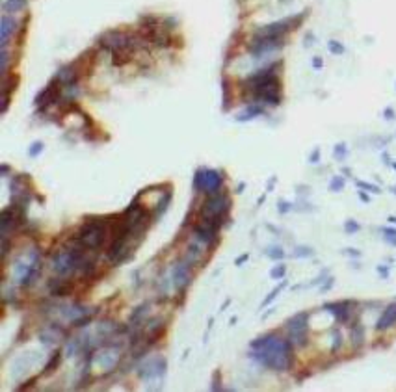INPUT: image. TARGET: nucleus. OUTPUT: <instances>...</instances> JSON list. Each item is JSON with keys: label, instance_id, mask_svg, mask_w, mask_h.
<instances>
[{"label": "nucleus", "instance_id": "obj_1", "mask_svg": "<svg viewBox=\"0 0 396 392\" xmlns=\"http://www.w3.org/2000/svg\"><path fill=\"white\" fill-rule=\"evenodd\" d=\"M292 346L288 338L277 335H264L251 342L253 357L270 370L285 372L292 364Z\"/></svg>", "mask_w": 396, "mask_h": 392}, {"label": "nucleus", "instance_id": "obj_2", "mask_svg": "<svg viewBox=\"0 0 396 392\" xmlns=\"http://www.w3.org/2000/svg\"><path fill=\"white\" fill-rule=\"evenodd\" d=\"M106 223L108 221L103 218H92L90 221H86L84 227L76 234V242H80L84 247H90V249L101 247L104 236H106Z\"/></svg>", "mask_w": 396, "mask_h": 392}, {"label": "nucleus", "instance_id": "obj_3", "mask_svg": "<svg viewBox=\"0 0 396 392\" xmlns=\"http://www.w3.org/2000/svg\"><path fill=\"white\" fill-rule=\"evenodd\" d=\"M307 329H309V314L299 313L294 318H290L287 322V331H288V340L294 346H305L307 344Z\"/></svg>", "mask_w": 396, "mask_h": 392}, {"label": "nucleus", "instance_id": "obj_4", "mask_svg": "<svg viewBox=\"0 0 396 392\" xmlns=\"http://www.w3.org/2000/svg\"><path fill=\"white\" fill-rule=\"evenodd\" d=\"M221 182H223V177L218 171H212V169H199L194 177L195 191H207L208 195L218 193L219 188H221Z\"/></svg>", "mask_w": 396, "mask_h": 392}, {"label": "nucleus", "instance_id": "obj_5", "mask_svg": "<svg viewBox=\"0 0 396 392\" xmlns=\"http://www.w3.org/2000/svg\"><path fill=\"white\" fill-rule=\"evenodd\" d=\"M354 305H355L354 301H339V303H328L324 309L329 311V313H333L337 322L344 324V322L350 320V314H352V309H350V307H354Z\"/></svg>", "mask_w": 396, "mask_h": 392}, {"label": "nucleus", "instance_id": "obj_6", "mask_svg": "<svg viewBox=\"0 0 396 392\" xmlns=\"http://www.w3.org/2000/svg\"><path fill=\"white\" fill-rule=\"evenodd\" d=\"M190 266L192 264H188V262H181L173 270V279H175V286L177 288H181L183 290L184 286H188L190 284V281H192V273H190Z\"/></svg>", "mask_w": 396, "mask_h": 392}, {"label": "nucleus", "instance_id": "obj_7", "mask_svg": "<svg viewBox=\"0 0 396 392\" xmlns=\"http://www.w3.org/2000/svg\"><path fill=\"white\" fill-rule=\"evenodd\" d=\"M394 324H396V303H392V305H389L383 313H381L378 324H376V329H378V331H385V329L392 327Z\"/></svg>", "mask_w": 396, "mask_h": 392}, {"label": "nucleus", "instance_id": "obj_8", "mask_svg": "<svg viewBox=\"0 0 396 392\" xmlns=\"http://www.w3.org/2000/svg\"><path fill=\"white\" fill-rule=\"evenodd\" d=\"M350 337H352V344H354L355 348L363 346V342H365V329H363V325L355 324L352 327V331H350Z\"/></svg>", "mask_w": 396, "mask_h": 392}, {"label": "nucleus", "instance_id": "obj_9", "mask_svg": "<svg viewBox=\"0 0 396 392\" xmlns=\"http://www.w3.org/2000/svg\"><path fill=\"white\" fill-rule=\"evenodd\" d=\"M344 188V178L342 177H333L329 182V190L331 191H341Z\"/></svg>", "mask_w": 396, "mask_h": 392}, {"label": "nucleus", "instance_id": "obj_10", "mask_svg": "<svg viewBox=\"0 0 396 392\" xmlns=\"http://www.w3.org/2000/svg\"><path fill=\"white\" fill-rule=\"evenodd\" d=\"M270 258H274V260H281V258L285 257V251L281 249V247H270L268 251H266Z\"/></svg>", "mask_w": 396, "mask_h": 392}, {"label": "nucleus", "instance_id": "obj_11", "mask_svg": "<svg viewBox=\"0 0 396 392\" xmlns=\"http://www.w3.org/2000/svg\"><path fill=\"white\" fill-rule=\"evenodd\" d=\"M341 346H342V335H341V331H333V346H331V353H337Z\"/></svg>", "mask_w": 396, "mask_h": 392}, {"label": "nucleus", "instance_id": "obj_12", "mask_svg": "<svg viewBox=\"0 0 396 392\" xmlns=\"http://www.w3.org/2000/svg\"><path fill=\"white\" fill-rule=\"evenodd\" d=\"M361 229V225L357 223V221H354V220H348L346 223H344V231H346L348 234H354V233H357Z\"/></svg>", "mask_w": 396, "mask_h": 392}, {"label": "nucleus", "instance_id": "obj_13", "mask_svg": "<svg viewBox=\"0 0 396 392\" xmlns=\"http://www.w3.org/2000/svg\"><path fill=\"white\" fill-rule=\"evenodd\" d=\"M283 286H285V282H283V284H279L277 288H274V290H272V294H270L268 298H266V300L262 301V307H266L268 303H272V301H274L275 298H277V294H279L281 290H283Z\"/></svg>", "mask_w": 396, "mask_h": 392}, {"label": "nucleus", "instance_id": "obj_14", "mask_svg": "<svg viewBox=\"0 0 396 392\" xmlns=\"http://www.w3.org/2000/svg\"><path fill=\"white\" fill-rule=\"evenodd\" d=\"M383 233H385V240H387L389 244L396 245V229H389V227H385Z\"/></svg>", "mask_w": 396, "mask_h": 392}, {"label": "nucleus", "instance_id": "obj_15", "mask_svg": "<svg viewBox=\"0 0 396 392\" xmlns=\"http://www.w3.org/2000/svg\"><path fill=\"white\" fill-rule=\"evenodd\" d=\"M285 271H287V268L283 264H279V266H275L274 270L270 271V275H272V279H281V277L285 275Z\"/></svg>", "mask_w": 396, "mask_h": 392}, {"label": "nucleus", "instance_id": "obj_16", "mask_svg": "<svg viewBox=\"0 0 396 392\" xmlns=\"http://www.w3.org/2000/svg\"><path fill=\"white\" fill-rule=\"evenodd\" d=\"M312 253H314V251H312L311 247H296L294 257H311Z\"/></svg>", "mask_w": 396, "mask_h": 392}, {"label": "nucleus", "instance_id": "obj_17", "mask_svg": "<svg viewBox=\"0 0 396 392\" xmlns=\"http://www.w3.org/2000/svg\"><path fill=\"white\" fill-rule=\"evenodd\" d=\"M60 361H61V355L60 353H56V355L50 359L49 364H47V370H45V372H52V370H56V366L60 364Z\"/></svg>", "mask_w": 396, "mask_h": 392}, {"label": "nucleus", "instance_id": "obj_18", "mask_svg": "<svg viewBox=\"0 0 396 392\" xmlns=\"http://www.w3.org/2000/svg\"><path fill=\"white\" fill-rule=\"evenodd\" d=\"M357 186H359V188H365V190H368V191H374V193H379V191H381L376 184H368V182H363V180H357Z\"/></svg>", "mask_w": 396, "mask_h": 392}, {"label": "nucleus", "instance_id": "obj_19", "mask_svg": "<svg viewBox=\"0 0 396 392\" xmlns=\"http://www.w3.org/2000/svg\"><path fill=\"white\" fill-rule=\"evenodd\" d=\"M335 156L337 158H344V156H346V147H344V143H339L335 147Z\"/></svg>", "mask_w": 396, "mask_h": 392}, {"label": "nucleus", "instance_id": "obj_20", "mask_svg": "<svg viewBox=\"0 0 396 392\" xmlns=\"http://www.w3.org/2000/svg\"><path fill=\"white\" fill-rule=\"evenodd\" d=\"M290 207H288V203H279V212H288Z\"/></svg>", "mask_w": 396, "mask_h": 392}, {"label": "nucleus", "instance_id": "obj_21", "mask_svg": "<svg viewBox=\"0 0 396 392\" xmlns=\"http://www.w3.org/2000/svg\"><path fill=\"white\" fill-rule=\"evenodd\" d=\"M331 50L333 52H342V47L339 43H331Z\"/></svg>", "mask_w": 396, "mask_h": 392}, {"label": "nucleus", "instance_id": "obj_22", "mask_svg": "<svg viewBox=\"0 0 396 392\" xmlns=\"http://www.w3.org/2000/svg\"><path fill=\"white\" fill-rule=\"evenodd\" d=\"M318 156H320V151L316 149V151H314V153L311 154V162H314V164H316V162H318Z\"/></svg>", "mask_w": 396, "mask_h": 392}, {"label": "nucleus", "instance_id": "obj_23", "mask_svg": "<svg viewBox=\"0 0 396 392\" xmlns=\"http://www.w3.org/2000/svg\"><path fill=\"white\" fill-rule=\"evenodd\" d=\"M378 271H379V273H381L383 277H389V270H387V268H383V266H379Z\"/></svg>", "mask_w": 396, "mask_h": 392}, {"label": "nucleus", "instance_id": "obj_24", "mask_svg": "<svg viewBox=\"0 0 396 392\" xmlns=\"http://www.w3.org/2000/svg\"><path fill=\"white\" fill-rule=\"evenodd\" d=\"M331 284H333V279H331V277H329V281L326 282V284H324V286H322V292H326V290H328V288H331Z\"/></svg>", "mask_w": 396, "mask_h": 392}, {"label": "nucleus", "instance_id": "obj_25", "mask_svg": "<svg viewBox=\"0 0 396 392\" xmlns=\"http://www.w3.org/2000/svg\"><path fill=\"white\" fill-rule=\"evenodd\" d=\"M39 151H41V143H36V147L32 149V153H30V154H37V153H39Z\"/></svg>", "mask_w": 396, "mask_h": 392}, {"label": "nucleus", "instance_id": "obj_26", "mask_svg": "<svg viewBox=\"0 0 396 392\" xmlns=\"http://www.w3.org/2000/svg\"><path fill=\"white\" fill-rule=\"evenodd\" d=\"M359 197H361V201H365V203L370 201V197L366 195V193H363V191H359Z\"/></svg>", "mask_w": 396, "mask_h": 392}, {"label": "nucleus", "instance_id": "obj_27", "mask_svg": "<svg viewBox=\"0 0 396 392\" xmlns=\"http://www.w3.org/2000/svg\"><path fill=\"white\" fill-rule=\"evenodd\" d=\"M246 260H248V255H242L240 258H236V266H240V264L246 262Z\"/></svg>", "mask_w": 396, "mask_h": 392}, {"label": "nucleus", "instance_id": "obj_28", "mask_svg": "<svg viewBox=\"0 0 396 392\" xmlns=\"http://www.w3.org/2000/svg\"><path fill=\"white\" fill-rule=\"evenodd\" d=\"M389 221H390V223H396V218H394V216H390Z\"/></svg>", "mask_w": 396, "mask_h": 392}, {"label": "nucleus", "instance_id": "obj_29", "mask_svg": "<svg viewBox=\"0 0 396 392\" xmlns=\"http://www.w3.org/2000/svg\"><path fill=\"white\" fill-rule=\"evenodd\" d=\"M392 167H394V169H396V164H392Z\"/></svg>", "mask_w": 396, "mask_h": 392}, {"label": "nucleus", "instance_id": "obj_30", "mask_svg": "<svg viewBox=\"0 0 396 392\" xmlns=\"http://www.w3.org/2000/svg\"><path fill=\"white\" fill-rule=\"evenodd\" d=\"M392 191H394V193H396V188H392Z\"/></svg>", "mask_w": 396, "mask_h": 392}]
</instances>
